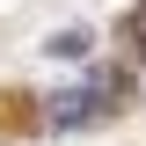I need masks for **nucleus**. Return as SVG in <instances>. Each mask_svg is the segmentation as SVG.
<instances>
[{
	"mask_svg": "<svg viewBox=\"0 0 146 146\" xmlns=\"http://www.w3.org/2000/svg\"><path fill=\"white\" fill-rule=\"evenodd\" d=\"M80 51H88V36H80V29H58V36H51V58H80Z\"/></svg>",
	"mask_w": 146,
	"mask_h": 146,
	"instance_id": "f03ea898",
	"label": "nucleus"
},
{
	"mask_svg": "<svg viewBox=\"0 0 146 146\" xmlns=\"http://www.w3.org/2000/svg\"><path fill=\"white\" fill-rule=\"evenodd\" d=\"M110 102H124V80H102V73H95V80H73V88L51 95V124L73 131V124H88V117H102Z\"/></svg>",
	"mask_w": 146,
	"mask_h": 146,
	"instance_id": "f257e3e1",
	"label": "nucleus"
}]
</instances>
